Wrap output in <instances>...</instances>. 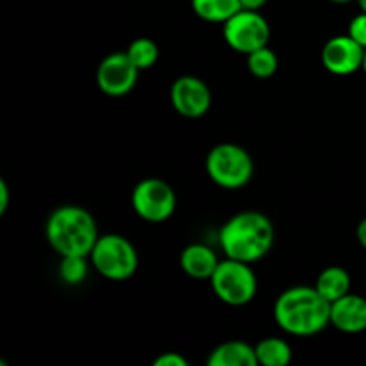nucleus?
<instances>
[{"instance_id":"obj_1","label":"nucleus","mask_w":366,"mask_h":366,"mask_svg":"<svg viewBox=\"0 0 366 366\" xmlns=\"http://www.w3.org/2000/svg\"><path fill=\"white\" fill-rule=\"evenodd\" d=\"M274 318L292 336H315L331 324V302L311 286H293L277 297Z\"/></svg>"},{"instance_id":"obj_2","label":"nucleus","mask_w":366,"mask_h":366,"mask_svg":"<svg viewBox=\"0 0 366 366\" xmlns=\"http://www.w3.org/2000/svg\"><path fill=\"white\" fill-rule=\"evenodd\" d=\"M274 242V224L259 211H242L220 229V247L225 256L250 264L268 256Z\"/></svg>"},{"instance_id":"obj_3","label":"nucleus","mask_w":366,"mask_h":366,"mask_svg":"<svg viewBox=\"0 0 366 366\" xmlns=\"http://www.w3.org/2000/svg\"><path fill=\"white\" fill-rule=\"evenodd\" d=\"M49 245L59 256H88L92 254L99 227L88 209L79 206H61L52 211L45 224Z\"/></svg>"},{"instance_id":"obj_4","label":"nucleus","mask_w":366,"mask_h":366,"mask_svg":"<svg viewBox=\"0 0 366 366\" xmlns=\"http://www.w3.org/2000/svg\"><path fill=\"white\" fill-rule=\"evenodd\" d=\"M206 170L211 181L225 189H239L254 175V161L243 147L236 143H220L206 157Z\"/></svg>"},{"instance_id":"obj_5","label":"nucleus","mask_w":366,"mask_h":366,"mask_svg":"<svg viewBox=\"0 0 366 366\" xmlns=\"http://www.w3.org/2000/svg\"><path fill=\"white\" fill-rule=\"evenodd\" d=\"M92 267L109 281H127L138 270V252L127 238L120 234H102L92 254Z\"/></svg>"},{"instance_id":"obj_6","label":"nucleus","mask_w":366,"mask_h":366,"mask_svg":"<svg viewBox=\"0 0 366 366\" xmlns=\"http://www.w3.org/2000/svg\"><path fill=\"white\" fill-rule=\"evenodd\" d=\"M209 281L214 295L227 306H245L257 293L256 272L245 261L231 257L220 261Z\"/></svg>"},{"instance_id":"obj_7","label":"nucleus","mask_w":366,"mask_h":366,"mask_svg":"<svg viewBox=\"0 0 366 366\" xmlns=\"http://www.w3.org/2000/svg\"><path fill=\"white\" fill-rule=\"evenodd\" d=\"M132 209L142 220L150 224L167 222L177 207V197L167 181L149 177L139 181L132 189Z\"/></svg>"},{"instance_id":"obj_8","label":"nucleus","mask_w":366,"mask_h":366,"mask_svg":"<svg viewBox=\"0 0 366 366\" xmlns=\"http://www.w3.org/2000/svg\"><path fill=\"white\" fill-rule=\"evenodd\" d=\"M270 24L254 9H239L224 24V39L232 50L247 54L263 49L270 41Z\"/></svg>"},{"instance_id":"obj_9","label":"nucleus","mask_w":366,"mask_h":366,"mask_svg":"<svg viewBox=\"0 0 366 366\" xmlns=\"http://www.w3.org/2000/svg\"><path fill=\"white\" fill-rule=\"evenodd\" d=\"M139 68L127 52H113L100 61L97 68V86L107 97H125L138 82Z\"/></svg>"},{"instance_id":"obj_10","label":"nucleus","mask_w":366,"mask_h":366,"mask_svg":"<svg viewBox=\"0 0 366 366\" xmlns=\"http://www.w3.org/2000/svg\"><path fill=\"white\" fill-rule=\"evenodd\" d=\"M209 86L195 75H182L175 79L170 88V102L174 109L184 118H200L211 107Z\"/></svg>"},{"instance_id":"obj_11","label":"nucleus","mask_w":366,"mask_h":366,"mask_svg":"<svg viewBox=\"0 0 366 366\" xmlns=\"http://www.w3.org/2000/svg\"><path fill=\"white\" fill-rule=\"evenodd\" d=\"M366 49L349 34L335 36L322 49V64L335 75H352L363 70Z\"/></svg>"},{"instance_id":"obj_12","label":"nucleus","mask_w":366,"mask_h":366,"mask_svg":"<svg viewBox=\"0 0 366 366\" xmlns=\"http://www.w3.org/2000/svg\"><path fill=\"white\" fill-rule=\"evenodd\" d=\"M331 325L347 335L366 331V299L347 293L331 304Z\"/></svg>"},{"instance_id":"obj_13","label":"nucleus","mask_w":366,"mask_h":366,"mask_svg":"<svg viewBox=\"0 0 366 366\" xmlns=\"http://www.w3.org/2000/svg\"><path fill=\"white\" fill-rule=\"evenodd\" d=\"M181 263L182 272L186 275H189L192 279H199V281H204V279H211V275L217 270L218 256L214 254L213 249H209L207 245H202V243H192V245L186 247L181 252Z\"/></svg>"},{"instance_id":"obj_14","label":"nucleus","mask_w":366,"mask_h":366,"mask_svg":"<svg viewBox=\"0 0 366 366\" xmlns=\"http://www.w3.org/2000/svg\"><path fill=\"white\" fill-rule=\"evenodd\" d=\"M207 365L209 366H256L257 356L256 347H250L249 343L238 342H225L218 345L217 349L211 350L209 357H207Z\"/></svg>"},{"instance_id":"obj_15","label":"nucleus","mask_w":366,"mask_h":366,"mask_svg":"<svg viewBox=\"0 0 366 366\" xmlns=\"http://www.w3.org/2000/svg\"><path fill=\"white\" fill-rule=\"evenodd\" d=\"M315 288L329 302L342 299L343 295L350 293V275L343 267H327L320 272Z\"/></svg>"},{"instance_id":"obj_16","label":"nucleus","mask_w":366,"mask_h":366,"mask_svg":"<svg viewBox=\"0 0 366 366\" xmlns=\"http://www.w3.org/2000/svg\"><path fill=\"white\" fill-rule=\"evenodd\" d=\"M192 9L200 20L209 24H225L243 7L239 0H192Z\"/></svg>"},{"instance_id":"obj_17","label":"nucleus","mask_w":366,"mask_h":366,"mask_svg":"<svg viewBox=\"0 0 366 366\" xmlns=\"http://www.w3.org/2000/svg\"><path fill=\"white\" fill-rule=\"evenodd\" d=\"M257 363L263 366H286L292 363V347L286 340L264 338L256 345Z\"/></svg>"},{"instance_id":"obj_18","label":"nucleus","mask_w":366,"mask_h":366,"mask_svg":"<svg viewBox=\"0 0 366 366\" xmlns=\"http://www.w3.org/2000/svg\"><path fill=\"white\" fill-rule=\"evenodd\" d=\"M125 52L131 57L132 63L139 68V71L152 68L159 59V46L150 38H136Z\"/></svg>"},{"instance_id":"obj_19","label":"nucleus","mask_w":366,"mask_h":366,"mask_svg":"<svg viewBox=\"0 0 366 366\" xmlns=\"http://www.w3.org/2000/svg\"><path fill=\"white\" fill-rule=\"evenodd\" d=\"M247 66H249L250 74L257 79H270L272 75L277 71L279 59L277 54L270 49V46H263L247 56Z\"/></svg>"},{"instance_id":"obj_20","label":"nucleus","mask_w":366,"mask_h":366,"mask_svg":"<svg viewBox=\"0 0 366 366\" xmlns=\"http://www.w3.org/2000/svg\"><path fill=\"white\" fill-rule=\"evenodd\" d=\"M89 272L88 256H61L59 277L70 286L81 285Z\"/></svg>"},{"instance_id":"obj_21","label":"nucleus","mask_w":366,"mask_h":366,"mask_svg":"<svg viewBox=\"0 0 366 366\" xmlns=\"http://www.w3.org/2000/svg\"><path fill=\"white\" fill-rule=\"evenodd\" d=\"M347 34L352 39H356L361 46L366 49V13L361 11L360 14H356V16L350 20L349 32H347Z\"/></svg>"},{"instance_id":"obj_22","label":"nucleus","mask_w":366,"mask_h":366,"mask_svg":"<svg viewBox=\"0 0 366 366\" xmlns=\"http://www.w3.org/2000/svg\"><path fill=\"white\" fill-rule=\"evenodd\" d=\"M154 366H188V360L179 352H163L156 357Z\"/></svg>"},{"instance_id":"obj_23","label":"nucleus","mask_w":366,"mask_h":366,"mask_svg":"<svg viewBox=\"0 0 366 366\" xmlns=\"http://www.w3.org/2000/svg\"><path fill=\"white\" fill-rule=\"evenodd\" d=\"M9 186H7V182L4 181V179H0V214H4L7 211V207H9Z\"/></svg>"},{"instance_id":"obj_24","label":"nucleus","mask_w":366,"mask_h":366,"mask_svg":"<svg viewBox=\"0 0 366 366\" xmlns=\"http://www.w3.org/2000/svg\"><path fill=\"white\" fill-rule=\"evenodd\" d=\"M356 236H357V242H360V245L366 250V218H363V220L357 224Z\"/></svg>"},{"instance_id":"obj_25","label":"nucleus","mask_w":366,"mask_h":366,"mask_svg":"<svg viewBox=\"0 0 366 366\" xmlns=\"http://www.w3.org/2000/svg\"><path fill=\"white\" fill-rule=\"evenodd\" d=\"M242 2L243 9H254V11H259L261 7L267 6L268 0H239Z\"/></svg>"},{"instance_id":"obj_26","label":"nucleus","mask_w":366,"mask_h":366,"mask_svg":"<svg viewBox=\"0 0 366 366\" xmlns=\"http://www.w3.org/2000/svg\"><path fill=\"white\" fill-rule=\"evenodd\" d=\"M357 4H360L361 11H363V13H366V0H357Z\"/></svg>"},{"instance_id":"obj_27","label":"nucleus","mask_w":366,"mask_h":366,"mask_svg":"<svg viewBox=\"0 0 366 366\" xmlns=\"http://www.w3.org/2000/svg\"><path fill=\"white\" fill-rule=\"evenodd\" d=\"M329 2H335V4H347V2H352V0H329Z\"/></svg>"},{"instance_id":"obj_28","label":"nucleus","mask_w":366,"mask_h":366,"mask_svg":"<svg viewBox=\"0 0 366 366\" xmlns=\"http://www.w3.org/2000/svg\"><path fill=\"white\" fill-rule=\"evenodd\" d=\"M363 71H365V75H366V52H365V61H363Z\"/></svg>"}]
</instances>
